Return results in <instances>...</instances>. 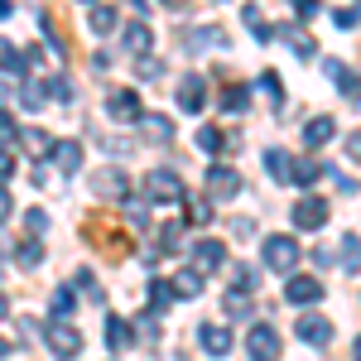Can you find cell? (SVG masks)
Wrapping results in <instances>:
<instances>
[{
    "label": "cell",
    "instance_id": "1",
    "mask_svg": "<svg viewBox=\"0 0 361 361\" xmlns=\"http://www.w3.org/2000/svg\"><path fill=\"white\" fill-rule=\"evenodd\" d=\"M39 337L49 342V352H54L58 361H73L82 352V333H78L68 318H54V328H39Z\"/></svg>",
    "mask_w": 361,
    "mask_h": 361
},
{
    "label": "cell",
    "instance_id": "2",
    "mask_svg": "<svg viewBox=\"0 0 361 361\" xmlns=\"http://www.w3.org/2000/svg\"><path fill=\"white\" fill-rule=\"evenodd\" d=\"M294 265H299V241L294 236H265V270L289 275Z\"/></svg>",
    "mask_w": 361,
    "mask_h": 361
},
{
    "label": "cell",
    "instance_id": "3",
    "mask_svg": "<svg viewBox=\"0 0 361 361\" xmlns=\"http://www.w3.org/2000/svg\"><path fill=\"white\" fill-rule=\"evenodd\" d=\"M183 193H188V188H183V178H178L173 169H154V173L145 178V197H149V202H178Z\"/></svg>",
    "mask_w": 361,
    "mask_h": 361
},
{
    "label": "cell",
    "instance_id": "4",
    "mask_svg": "<svg viewBox=\"0 0 361 361\" xmlns=\"http://www.w3.org/2000/svg\"><path fill=\"white\" fill-rule=\"evenodd\" d=\"M284 299H289L294 308H313L318 299H323V279H318V275H294V270H289Z\"/></svg>",
    "mask_w": 361,
    "mask_h": 361
},
{
    "label": "cell",
    "instance_id": "5",
    "mask_svg": "<svg viewBox=\"0 0 361 361\" xmlns=\"http://www.w3.org/2000/svg\"><path fill=\"white\" fill-rule=\"evenodd\" d=\"M246 352H250V361H279V333L270 323H255L246 333Z\"/></svg>",
    "mask_w": 361,
    "mask_h": 361
},
{
    "label": "cell",
    "instance_id": "6",
    "mask_svg": "<svg viewBox=\"0 0 361 361\" xmlns=\"http://www.w3.org/2000/svg\"><path fill=\"white\" fill-rule=\"evenodd\" d=\"M106 116L121 121V126H135L140 116H145V106H140V97L130 92V87H116L111 97H106Z\"/></svg>",
    "mask_w": 361,
    "mask_h": 361
},
{
    "label": "cell",
    "instance_id": "7",
    "mask_svg": "<svg viewBox=\"0 0 361 361\" xmlns=\"http://www.w3.org/2000/svg\"><path fill=\"white\" fill-rule=\"evenodd\" d=\"M289 217H294V226H299V231H323V222H328V202H323V197H299V202H294V212H289Z\"/></svg>",
    "mask_w": 361,
    "mask_h": 361
},
{
    "label": "cell",
    "instance_id": "8",
    "mask_svg": "<svg viewBox=\"0 0 361 361\" xmlns=\"http://www.w3.org/2000/svg\"><path fill=\"white\" fill-rule=\"evenodd\" d=\"M241 193V173H236V169H226V164H212L207 169V197H212V202H231V197Z\"/></svg>",
    "mask_w": 361,
    "mask_h": 361
},
{
    "label": "cell",
    "instance_id": "9",
    "mask_svg": "<svg viewBox=\"0 0 361 361\" xmlns=\"http://www.w3.org/2000/svg\"><path fill=\"white\" fill-rule=\"evenodd\" d=\"M294 333H299V342H308V347H328V342H333V323H328L323 313H299Z\"/></svg>",
    "mask_w": 361,
    "mask_h": 361
},
{
    "label": "cell",
    "instance_id": "10",
    "mask_svg": "<svg viewBox=\"0 0 361 361\" xmlns=\"http://www.w3.org/2000/svg\"><path fill=\"white\" fill-rule=\"evenodd\" d=\"M202 106H207V82H202V73H188V78L178 82V111L197 116Z\"/></svg>",
    "mask_w": 361,
    "mask_h": 361
},
{
    "label": "cell",
    "instance_id": "11",
    "mask_svg": "<svg viewBox=\"0 0 361 361\" xmlns=\"http://www.w3.org/2000/svg\"><path fill=\"white\" fill-rule=\"evenodd\" d=\"M226 265V246L222 241H197L193 246V270L197 275H217Z\"/></svg>",
    "mask_w": 361,
    "mask_h": 361
},
{
    "label": "cell",
    "instance_id": "12",
    "mask_svg": "<svg viewBox=\"0 0 361 361\" xmlns=\"http://www.w3.org/2000/svg\"><path fill=\"white\" fill-rule=\"evenodd\" d=\"M197 342H202L207 357H226V352H231V333L217 328V323H202V328H197Z\"/></svg>",
    "mask_w": 361,
    "mask_h": 361
},
{
    "label": "cell",
    "instance_id": "13",
    "mask_svg": "<svg viewBox=\"0 0 361 361\" xmlns=\"http://www.w3.org/2000/svg\"><path fill=\"white\" fill-rule=\"evenodd\" d=\"M333 135H337V121H333V116H313V121L304 126V149H323Z\"/></svg>",
    "mask_w": 361,
    "mask_h": 361
},
{
    "label": "cell",
    "instance_id": "14",
    "mask_svg": "<svg viewBox=\"0 0 361 361\" xmlns=\"http://www.w3.org/2000/svg\"><path fill=\"white\" fill-rule=\"evenodd\" d=\"M49 154H54V164L63 169V173H78V169H82V145H78V140H54Z\"/></svg>",
    "mask_w": 361,
    "mask_h": 361
},
{
    "label": "cell",
    "instance_id": "15",
    "mask_svg": "<svg viewBox=\"0 0 361 361\" xmlns=\"http://www.w3.org/2000/svg\"><path fill=\"white\" fill-rule=\"evenodd\" d=\"M92 188H97L102 197H116V202H126V193H130V183H126V173H121V169H102Z\"/></svg>",
    "mask_w": 361,
    "mask_h": 361
},
{
    "label": "cell",
    "instance_id": "16",
    "mask_svg": "<svg viewBox=\"0 0 361 361\" xmlns=\"http://www.w3.org/2000/svg\"><path fill=\"white\" fill-rule=\"evenodd\" d=\"M121 39H126V49H130V54H149V49H154V29L145 25V20L126 25V29H121Z\"/></svg>",
    "mask_w": 361,
    "mask_h": 361
},
{
    "label": "cell",
    "instance_id": "17",
    "mask_svg": "<svg viewBox=\"0 0 361 361\" xmlns=\"http://www.w3.org/2000/svg\"><path fill=\"white\" fill-rule=\"evenodd\" d=\"M169 289H173V299H188L193 304L197 294H202V275L197 270H178V275L169 279Z\"/></svg>",
    "mask_w": 361,
    "mask_h": 361
},
{
    "label": "cell",
    "instance_id": "18",
    "mask_svg": "<svg viewBox=\"0 0 361 361\" xmlns=\"http://www.w3.org/2000/svg\"><path fill=\"white\" fill-rule=\"evenodd\" d=\"M178 207H183V212H188V222H193V226H207V222H212V197L183 193V197H178Z\"/></svg>",
    "mask_w": 361,
    "mask_h": 361
},
{
    "label": "cell",
    "instance_id": "19",
    "mask_svg": "<svg viewBox=\"0 0 361 361\" xmlns=\"http://www.w3.org/2000/svg\"><path fill=\"white\" fill-rule=\"evenodd\" d=\"M135 126H145V135L154 140V145H169V140H173V121H169V116H159V111L140 116Z\"/></svg>",
    "mask_w": 361,
    "mask_h": 361
},
{
    "label": "cell",
    "instance_id": "20",
    "mask_svg": "<svg viewBox=\"0 0 361 361\" xmlns=\"http://www.w3.org/2000/svg\"><path fill=\"white\" fill-rule=\"evenodd\" d=\"M102 337H106V347H111V352H126V347L135 342V333H130V323H126V318H106Z\"/></svg>",
    "mask_w": 361,
    "mask_h": 361
},
{
    "label": "cell",
    "instance_id": "21",
    "mask_svg": "<svg viewBox=\"0 0 361 361\" xmlns=\"http://www.w3.org/2000/svg\"><path fill=\"white\" fill-rule=\"evenodd\" d=\"M226 145H236V135H222L217 126H202V130H197V149H202V154H222Z\"/></svg>",
    "mask_w": 361,
    "mask_h": 361
},
{
    "label": "cell",
    "instance_id": "22",
    "mask_svg": "<svg viewBox=\"0 0 361 361\" xmlns=\"http://www.w3.org/2000/svg\"><path fill=\"white\" fill-rule=\"evenodd\" d=\"M116 25H121V15H116L111 5H92V15H87V29L92 34H111Z\"/></svg>",
    "mask_w": 361,
    "mask_h": 361
},
{
    "label": "cell",
    "instance_id": "23",
    "mask_svg": "<svg viewBox=\"0 0 361 361\" xmlns=\"http://www.w3.org/2000/svg\"><path fill=\"white\" fill-rule=\"evenodd\" d=\"M275 34H284V39H289V49H294L299 58H313V54H318V44H313V34H308V29H294V25H289V29H275Z\"/></svg>",
    "mask_w": 361,
    "mask_h": 361
},
{
    "label": "cell",
    "instance_id": "24",
    "mask_svg": "<svg viewBox=\"0 0 361 361\" xmlns=\"http://www.w3.org/2000/svg\"><path fill=\"white\" fill-rule=\"evenodd\" d=\"M328 78L342 87V97H347V102H357V73H352L347 63H328Z\"/></svg>",
    "mask_w": 361,
    "mask_h": 361
},
{
    "label": "cell",
    "instance_id": "25",
    "mask_svg": "<svg viewBox=\"0 0 361 361\" xmlns=\"http://www.w3.org/2000/svg\"><path fill=\"white\" fill-rule=\"evenodd\" d=\"M289 164H294V159H289L284 149H265V173H270L275 183H289Z\"/></svg>",
    "mask_w": 361,
    "mask_h": 361
},
{
    "label": "cell",
    "instance_id": "26",
    "mask_svg": "<svg viewBox=\"0 0 361 361\" xmlns=\"http://www.w3.org/2000/svg\"><path fill=\"white\" fill-rule=\"evenodd\" d=\"M222 308H226V318H250V294L226 289V294H222Z\"/></svg>",
    "mask_w": 361,
    "mask_h": 361
},
{
    "label": "cell",
    "instance_id": "27",
    "mask_svg": "<svg viewBox=\"0 0 361 361\" xmlns=\"http://www.w3.org/2000/svg\"><path fill=\"white\" fill-rule=\"evenodd\" d=\"M73 313H78V294H73V284L54 289V318H73Z\"/></svg>",
    "mask_w": 361,
    "mask_h": 361
},
{
    "label": "cell",
    "instance_id": "28",
    "mask_svg": "<svg viewBox=\"0 0 361 361\" xmlns=\"http://www.w3.org/2000/svg\"><path fill=\"white\" fill-rule=\"evenodd\" d=\"M15 140H25L29 154H49V149H54V135H49V130H20Z\"/></svg>",
    "mask_w": 361,
    "mask_h": 361
},
{
    "label": "cell",
    "instance_id": "29",
    "mask_svg": "<svg viewBox=\"0 0 361 361\" xmlns=\"http://www.w3.org/2000/svg\"><path fill=\"white\" fill-rule=\"evenodd\" d=\"M318 173H323V169L313 164V159H299V164H289V183L308 188V183H318Z\"/></svg>",
    "mask_w": 361,
    "mask_h": 361
},
{
    "label": "cell",
    "instance_id": "30",
    "mask_svg": "<svg viewBox=\"0 0 361 361\" xmlns=\"http://www.w3.org/2000/svg\"><path fill=\"white\" fill-rule=\"evenodd\" d=\"M226 279H231V289H241V294L255 289V270H250V265H231V260H226Z\"/></svg>",
    "mask_w": 361,
    "mask_h": 361
},
{
    "label": "cell",
    "instance_id": "31",
    "mask_svg": "<svg viewBox=\"0 0 361 361\" xmlns=\"http://www.w3.org/2000/svg\"><path fill=\"white\" fill-rule=\"evenodd\" d=\"M0 68H5V73H25V68H29L25 54H20V49H15L10 39H0Z\"/></svg>",
    "mask_w": 361,
    "mask_h": 361
},
{
    "label": "cell",
    "instance_id": "32",
    "mask_svg": "<svg viewBox=\"0 0 361 361\" xmlns=\"http://www.w3.org/2000/svg\"><path fill=\"white\" fill-rule=\"evenodd\" d=\"M15 260H20V270H39L44 265V246L39 241H25V246L15 250Z\"/></svg>",
    "mask_w": 361,
    "mask_h": 361
},
{
    "label": "cell",
    "instance_id": "33",
    "mask_svg": "<svg viewBox=\"0 0 361 361\" xmlns=\"http://www.w3.org/2000/svg\"><path fill=\"white\" fill-rule=\"evenodd\" d=\"M246 106H250V92H246L241 82L222 92V111H246Z\"/></svg>",
    "mask_w": 361,
    "mask_h": 361
},
{
    "label": "cell",
    "instance_id": "34",
    "mask_svg": "<svg viewBox=\"0 0 361 361\" xmlns=\"http://www.w3.org/2000/svg\"><path fill=\"white\" fill-rule=\"evenodd\" d=\"M260 92L270 97V106H275V111H284V87H279L275 73H265V78H260Z\"/></svg>",
    "mask_w": 361,
    "mask_h": 361
},
{
    "label": "cell",
    "instance_id": "35",
    "mask_svg": "<svg viewBox=\"0 0 361 361\" xmlns=\"http://www.w3.org/2000/svg\"><path fill=\"white\" fill-rule=\"evenodd\" d=\"M44 97H54V102H73V82L58 73V78H49V82H44Z\"/></svg>",
    "mask_w": 361,
    "mask_h": 361
},
{
    "label": "cell",
    "instance_id": "36",
    "mask_svg": "<svg viewBox=\"0 0 361 361\" xmlns=\"http://www.w3.org/2000/svg\"><path fill=\"white\" fill-rule=\"evenodd\" d=\"M25 226H29V236H44V231H49V212H44V207H29Z\"/></svg>",
    "mask_w": 361,
    "mask_h": 361
},
{
    "label": "cell",
    "instance_id": "37",
    "mask_svg": "<svg viewBox=\"0 0 361 361\" xmlns=\"http://www.w3.org/2000/svg\"><path fill=\"white\" fill-rule=\"evenodd\" d=\"M173 304V289H169L164 279H154V284H149V308H169Z\"/></svg>",
    "mask_w": 361,
    "mask_h": 361
},
{
    "label": "cell",
    "instance_id": "38",
    "mask_svg": "<svg viewBox=\"0 0 361 361\" xmlns=\"http://www.w3.org/2000/svg\"><path fill=\"white\" fill-rule=\"evenodd\" d=\"M342 265H347V275H357V231L342 236Z\"/></svg>",
    "mask_w": 361,
    "mask_h": 361
},
{
    "label": "cell",
    "instance_id": "39",
    "mask_svg": "<svg viewBox=\"0 0 361 361\" xmlns=\"http://www.w3.org/2000/svg\"><path fill=\"white\" fill-rule=\"evenodd\" d=\"M20 106H29V111H39V106H44V82H29L25 92H20Z\"/></svg>",
    "mask_w": 361,
    "mask_h": 361
},
{
    "label": "cell",
    "instance_id": "40",
    "mask_svg": "<svg viewBox=\"0 0 361 361\" xmlns=\"http://www.w3.org/2000/svg\"><path fill=\"white\" fill-rule=\"evenodd\" d=\"M202 44H226V34L222 29H197L193 39H188V49H202Z\"/></svg>",
    "mask_w": 361,
    "mask_h": 361
},
{
    "label": "cell",
    "instance_id": "41",
    "mask_svg": "<svg viewBox=\"0 0 361 361\" xmlns=\"http://www.w3.org/2000/svg\"><path fill=\"white\" fill-rule=\"evenodd\" d=\"M15 135H20V126H15V121H10V116L0 111V145H5V149H10V145H15Z\"/></svg>",
    "mask_w": 361,
    "mask_h": 361
},
{
    "label": "cell",
    "instance_id": "42",
    "mask_svg": "<svg viewBox=\"0 0 361 361\" xmlns=\"http://www.w3.org/2000/svg\"><path fill=\"white\" fill-rule=\"evenodd\" d=\"M78 284L87 289V299H92V304H102V289H97V279H92V270H78Z\"/></svg>",
    "mask_w": 361,
    "mask_h": 361
},
{
    "label": "cell",
    "instance_id": "43",
    "mask_svg": "<svg viewBox=\"0 0 361 361\" xmlns=\"http://www.w3.org/2000/svg\"><path fill=\"white\" fill-rule=\"evenodd\" d=\"M135 73H140V78H149V82H154V78H159L164 68H159V63H154L149 54H140V68H135Z\"/></svg>",
    "mask_w": 361,
    "mask_h": 361
},
{
    "label": "cell",
    "instance_id": "44",
    "mask_svg": "<svg viewBox=\"0 0 361 361\" xmlns=\"http://www.w3.org/2000/svg\"><path fill=\"white\" fill-rule=\"evenodd\" d=\"M126 217H130V226H149V217H145V202H126Z\"/></svg>",
    "mask_w": 361,
    "mask_h": 361
},
{
    "label": "cell",
    "instance_id": "45",
    "mask_svg": "<svg viewBox=\"0 0 361 361\" xmlns=\"http://www.w3.org/2000/svg\"><path fill=\"white\" fill-rule=\"evenodd\" d=\"M333 20H337V29H357V5H347V10H337Z\"/></svg>",
    "mask_w": 361,
    "mask_h": 361
},
{
    "label": "cell",
    "instance_id": "46",
    "mask_svg": "<svg viewBox=\"0 0 361 361\" xmlns=\"http://www.w3.org/2000/svg\"><path fill=\"white\" fill-rule=\"evenodd\" d=\"M10 173H15V154L0 145V178H10Z\"/></svg>",
    "mask_w": 361,
    "mask_h": 361
},
{
    "label": "cell",
    "instance_id": "47",
    "mask_svg": "<svg viewBox=\"0 0 361 361\" xmlns=\"http://www.w3.org/2000/svg\"><path fill=\"white\" fill-rule=\"evenodd\" d=\"M159 241H164V250H173V246H178V226H164V236H159ZM164 250H159V255H164Z\"/></svg>",
    "mask_w": 361,
    "mask_h": 361
},
{
    "label": "cell",
    "instance_id": "48",
    "mask_svg": "<svg viewBox=\"0 0 361 361\" xmlns=\"http://www.w3.org/2000/svg\"><path fill=\"white\" fill-rule=\"evenodd\" d=\"M289 5H294V10H299L304 20H308V15H313V10H318V0H289Z\"/></svg>",
    "mask_w": 361,
    "mask_h": 361
},
{
    "label": "cell",
    "instance_id": "49",
    "mask_svg": "<svg viewBox=\"0 0 361 361\" xmlns=\"http://www.w3.org/2000/svg\"><path fill=\"white\" fill-rule=\"evenodd\" d=\"M10 207H15V202H10V193H5V183H0V222L10 217Z\"/></svg>",
    "mask_w": 361,
    "mask_h": 361
},
{
    "label": "cell",
    "instance_id": "50",
    "mask_svg": "<svg viewBox=\"0 0 361 361\" xmlns=\"http://www.w3.org/2000/svg\"><path fill=\"white\" fill-rule=\"evenodd\" d=\"M10 97H15V87H10V82H0V106H5Z\"/></svg>",
    "mask_w": 361,
    "mask_h": 361
},
{
    "label": "cell",
    "instance_id": "51",
    "mask_svg": "<svg viewBox=\"0 0 361 361\" xmlns=\"http://www.w3.org/2000/svg\"><path fill=\"white\" fill-rule=\"evenodd\" d=\"M0 255H10V236L5 231H0Z\"/></svg>",
    "mask_w": 361,
    "mask_h": 361
},
{
    "label": "cell",
    "instance_id": "52",
    "mask_svg": "<svg viewBox=\"0 0 361 361\" xmlns=\"http://www.w3.org/2000/svg\"><path fill=\"white\" fill-rule=\"evenodd\" d=\"M0 318H10V299L5 294H0Z\"/></svg>",
    "mask_w": 361,
    "mask_h": 361
},
{
    "label": "cell",
    "instance_id": "53",
    "mask_svg": "<svg viewBox=\"0 0 361 361\" xmlns=\"http://www.w3.org/2000/svg\"><path fill=\"white\" fill-rule=\"evenodd\" d=\"M10 10H15V5H10V0H0V20H5V15H10Z\"/></svg>",
    "mask_w": 361,
    "mask_h": 361
},
{
    "label": "cell",
    "instance_id": "54",
    "mask_svg": "<svg viewBox=\"0 0 361 361\" xmlns=\"http://www.w3.org/2000/svg\"><path fill=\"white\" fill-rule=\"evenodd\" d=\"M0 357H10V342H5V337H0Z\"/></svg>",
    "mask_w": 361,
    "mask_h": 361
},
{
    "label": "cell",
    "instance_id": "55",
    "mask_svg": "<svg viewBox=\"0 0 361 361\" xmlns=\"http://www.w3.org/2000/svg\"><path fill=\"white\" fill-rule=\"evenodd\" d=\"M164 5H183V0H164Z\"/></svg>",
    "mask_w": 361,
    "mask_h": 361
},
{
    "label": "cell",
    "instance_id": "56",
    "mask_svg": "<svg viewBox=\"0 0 361 361\" xmlns=\"http://www.w3.org/2000/svg\"><path fill=\"white\" fill-rule=\"evenodd\" d=\"M135 5H145V0H135Z\"/></svg>",
    "mask_w": 361,
    "mask_h": 361
}]
</instances>
